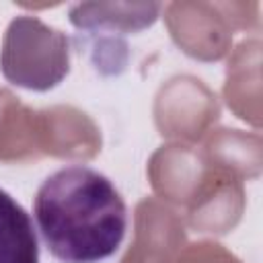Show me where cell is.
Returning <instances> with one entry per match:
<instances>
[{
    "instance_id": "2",
    "label": "cell",
    "mask_w": 263,
    "mask_h": 263,
    "mask_svg": "<svg viewBox=\"0 0 263 263\" xmlns=\"http://www.w3.org/2000/svg\"><path fill=\"white\" fill-rule=\"evenodd\" d=\"M0 263H39V242L25 208L0 189Z\"/></svg>"
},
{
    "instance_id": "1",
    "label": "cell",
    "mask_w": 263,
    "mask_h": 263,
    "mask_svg": "<svg viewBox=\"0 0 263 263\" xmlns=\"http://www.w3.org/2000/svg\"><path fill=\"white\" fill-rule=\"evenodd\" d=\"M35 222L49 253L62 263L113 257L127 230V208L99 171L72 164L49 175L35 195Z\"/></svg>"
}]
</instances>
